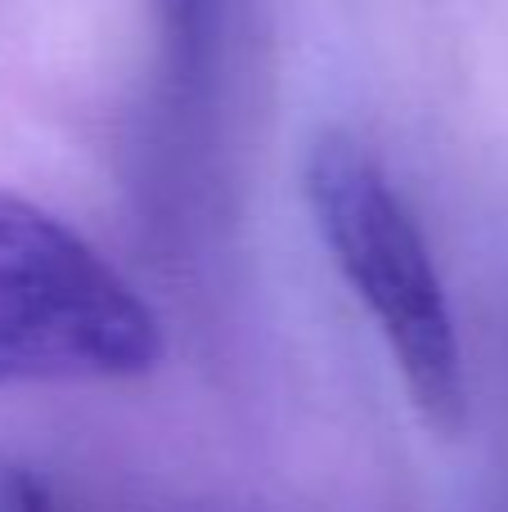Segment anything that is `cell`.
<instances>
[{
  "label": "cell",
  "instance_id": "cell-1",
  "mask_svg": "<svg viewBox=\"0 0 508 512\" xmlns=\"http://www.w3.org/2000/svg\"><path fill=\"white\" fill-rule=\"evenodd\" d=\"M302 194L333 270L365 306L419 418L441 436L468 423L455 310L432 248L387 167L347 131H320L302 158Z\"/></svg>",
  "mask_w": 508,
  "mask_h": 512
},
{
  "label": "cell",
  "instance_id": "cell-2",
  "mask_svg": "<svg viewBox=\"0 0 508 512\" xmlns=\"http://www.w3.org/2000/svg\"><path fill=\"white\" fill-rule=\"evenodd\" d=\"M162 351L135 283L68 221L0 189V391L135 382Z\"/></svg>",
  "mask_w": 508,
  "mask_h": 512
},
{
  "label": "cell",
  "instance_id": "cell-3",
  "mask_svg": "<svg viewBox=\"0 0 508 512\" xmlns=\"http://www.w3.org/2000/svg\"><path fill=\"white\" fill-rule=\"evenodd\" d=\"M153 5H158L162 45H167L176 72L203 68L207 50H212V32H216L221 0H153Z\"/></svg>",
  "mask_w": 508,
  "mask_h": 512
}]
</instances>
